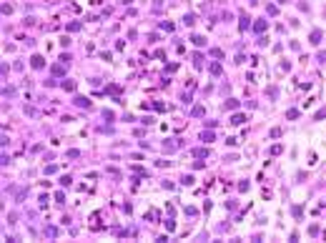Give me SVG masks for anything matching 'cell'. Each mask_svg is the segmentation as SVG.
<instances>
[{"instance_id":"obj_19","label":"cell","mask_w":326,"mask_h":243,"mask_svg":"<svg viewBox=\"0 0 326 243\" xmlns=\"http://www.w3.org/2000/svg\"><path fill=\"white\" fill-rule=\"evenodd\" d=\"M279 3H286V0H279Z\"/></svg>"},{"instance_id":"obj_7","label":"cell","mask_w":326,"mask_h":243,"mask_svg":"<svg viewBox=\"0 0 326 243\" xmlns=\"http://www.w3.org/2000/svg\"><path fill=\"white\" fill-rule=\"evenodd\" d=\"M253 28H256V33H261V30H266V28H268V23H266V20H258Z\"/></svg>"},{"instance_id":"obj_4","label":"cell","mask_w":326,"mask_h":243,"mask_svg":"<svg viewBox=\"0 0 326 243\" xmlns=\"http://www.w3.org/2000/svg\"><path fill=\"white\" fill-rule=\"evenodd\" d=\"M193 65L196 68H203V55L201 53H193Z\"/></svg>"},{"instance_id":"obj_12","label":"cell","mask_w":326,"mask_h":243,"mask_svg":"<svg viewBox=\"0 0 326 243\" xmlns=\"http://www.w3.org/2000/svg\"><path fill=\"white\" fill-rule=\"evenodd\" d=\"M226 108H228V110H236V108H238V100H226Z\"/></svg>"},{"instance_id":"obj_3","label":"cell","mask_w":326,"mask_h":243,"mask_svg":"<svg viewBox=\"0 0 326 243\" xmlns=\"http://www.w3.org/2000/svg\"><path fill=\"white\" fill-rule=\"evenodd\" d=\"M65 73V63H58V65H53V75H63Z\"/></svg>"},{"instance_id":"obj_1","label":"cell","mask_w":326,"mask_h":243,"mask_svg":"<svg viewBox=\"0 0 326 243\" xmlns=\"http://www.w3.org/2000/svg\"><path fill=\"white\" fill-rule=\"evenodd\" d=\"M30 63H33V68H43V65H45L43 55H33V58H30Z\"/></svg>"},{"instance_id":"obj_6","label":"cell","mask_w":326,"mask_h":243,"mask_svg":"<svg viewBox=\"0 0 326 243\" xmlns=\"http://www.w3.org/2000/svg\"><path fill=\"white\" fill-rule=\"evenodd\" d=\"M243 120H246V116H241V113H236V116L231 118V123H233V125H238V123H243Z\"/></svg>"},{"instance_id":"obj_17","label":"cell","mask_w":326,"mask_h":243,"mask_svg":"<svg viewBox=\"0 0 326 243\" xmlns=\"http://www.w3.org/2000/svg\"><path fill=\"white\" fill-rule=\"evenodd\" d=\"M201 138H203V140H206V143H211V140H213V133H211V130H208V133H203V135H201Z\"/></svg>"},{"instance_id":"obj_18","label":"cell","mask_w":326,"mask_h":243,"mask_svg":"<svg viewBox=\"0 0 326 243\" xmlns=\"http://www.w3.org/2000/svg\"><path fill=\"white\" fill-rule=\"evenodd\" d=\"M181 183H183V185H191V183H193V176H183Z\"/></svg>"},{"instance_id":"obj_5","label":"cell","mask_w":326,"mask_h":243,"mask_svg":"<svg viewBox=\"0 0 326 243\" xmlns=\"http://www.w3.org/2000/svg\"><path fill=\"white\" fill-rule=\"evenodd\" d=\"M191 40H193V45H198V48H201V45H206V38H203V35H193Z\"/></svg>"},{"instance_id":"obj_9","label":"cell","mask_w":326,"mask_h":243,"mask_svg":"<svg viewBox=\"0 0 326 243\" xmlns=\"http://www.w3.org/2000/svg\"><path fill=\"white\" fill-rule=\"evenodd\" d=\"M63 90H75V83L73 80H63Z\"/></svg>"},{"instance_id":"obj_14","label":"cell","mask_w":326,"mask_h":243,"mask_svg":"<svg viewBox=\"0 0 326 243\" xmlns=\"http://www.w3.org/2000/svg\"><path fill=\"white\" fill-rule=\"evenodd\" d=\"M191 116H203V108H201V105H196V108L191 110Z\"/></svg>"},{"instance_id":"obj_11","label":"cell","mask_w":326,"mask_h":243,"mask_svg":"<svg viewBox=\"0 0 326 243\" xmlns=\"http://www.w3.org/2000/svg\"><path fill=\"white\" fill-rule=\"evenodd\" d=\"M318 40H321V30H314L311 33V43H318Z\"/></svg>"},{"instance_id":"obj_15","label":"cell","mask_w":326,"mask_h":243,"mask_svg":"<svg viewBox=\"0 0 326 243\" xmlns=\"http://www.w3.org/2000/svg\"><path fill=\"white\" fill-rule=\"evenodd\" d=\"M68 30H73V33H75V30H80V23H78V20H75V23H70V25H68Z\"/></svg>"},{"instance_id":"obj_2","label":"cell","mask_w":326,"mask_h":243,"mask_svg":"<svg viewBox=\"0 0 326 243\" xmlns=\"http://www.w3.org/2000/svg\"><path fill=\"white\" fill-rule=\"evenodd\" d=\"M75 105H80V108H90V100L83 95H75Z\"/></svg>"},{"instance_id":"obj_16","label":"cell","mask_w":326,"mask_h":243,"mask_svg":"<svg viewBox=\"0 0 326 243\" xmlns=\"http://www.w3.org/2000/svg\"><path fill=\"white\" fill-rule=\"evenodd\" d=\"M3 95H8V98L15 95V88H3Z\"/></svg>"},{"instance_id":"obj_8","label":"cell","mask_w":326,"mask_h":243,"mask_svg":"<svg viewBox=\"0 0 326 243\" xmlns=\"http://www.w3.org/2000/svg\"><path fill=\"white\" fill-rule=\"evenodd\" d=\"M211 75H221V63H213V65H211Z\"/></svg>"},{"instance_id":"obj_20","label":"cell","mask_w":326,"mask_h":243,"mask_svg":"<svg viewBox=\"0 0 326 243\" xmlns=\"http://www.w3.org/2000/svg\"><path fill=\"white\" fill-rule=\"evenodd\" d=\"M123 3H131V0H123Z\"/></svg>"},{"instance_id":"obj_10","label":"cell","mask_w":326,"mask_h":243,"mask_svg":"<svg viewBox=\"0 0 326 243\" xmlns=\"http://www.w3.org/2000/svg\"><path fill=\"white\" fill-rule=\"evenodd\" d=\"M193 155H198V158H206L208 151H206V148H198V151H193Z\"/></svg>"},{"instance_id":"obj_13","label":"cell","mask_w":326,"mask_h":243,"mask_svg":"<svg viewBox=\"0 0 326 243\" xmlns=\"http://www.w3.org/2000/svg\"><path fill=\"white\" fill-rule=\"evenodd\" d=\"M249 20H251V18H246V15L241 18V30H246V28H249Z\"/></svg>"}]
</instances>
